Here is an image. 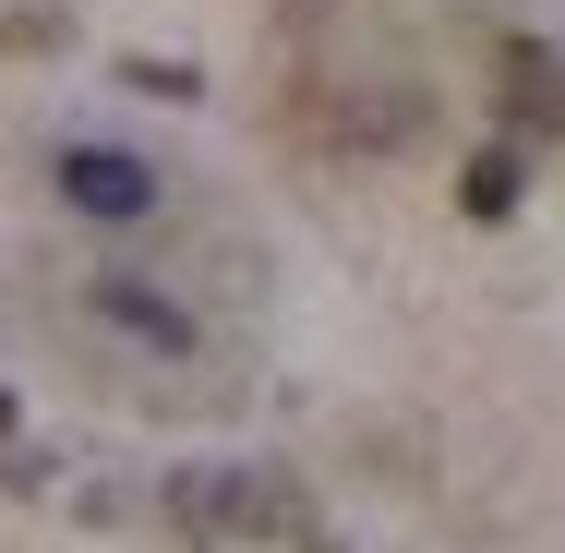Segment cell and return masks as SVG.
Here are the masks:
<instances>
[{
	"mask_svg": "<svg viewBox=\"0 0 565 553\" xmlns=\"http://www.w3.org/2000/svg\"><path fill=\"white\" fill-rule=\"evenodd\" d=\"M61 205L73 217H97V228H132V217H157V169L145 157H120V145H61Z\"/></svg>",
	"mask_w": 565,
	"mask_h": 553,
	"instance_id": "cell-1",
	"label": "cell"
},
{
	"mask_svg": "<svg viewBox=\"0 0 565 553\" xmlns=\"http://www.w3.org/2000/svg\"><path fill=\"white\" fill-rule=\"evenodd\" d=\"M169 506H181V530H205V542L289 518V493H277L265 469H181V481H169Z\"/></svg>",
	"mask_w": 565,
	"mask_h": 553,
	"instance_id": "cell-2",
	"label": "cell"
},
{
	"mask_svg": "<svg viewBox=\"0 0 565 553\" xmlns=\"http://www.w3.org/2000/svg\"><path fill=\"white\" fill-rule=\"evenodd\" d=\"M97 326L132 337V349H193V313L169 289H145V277H97Z\"/></svg>",
	"mask_w": 565,
	"mask_h": 553,
	"instance_id": "cell-3",
	"label": "cell"
},
{
	"mask_svg": "<svg viewBox=\"0 0 565 553\" xmlns=\"http://www.w3.org/2000/svg\"><path fill=\"white\" fill-rule=\"evenodd\" d=\"M505 97H518V120H554V132H565V61L518 36V49H505Z\"/></svg>",
	"mask_w": 565,
	"mask_h": 553,
	"instance_id": "cell-4",
	"label": "cell"
},
{
	"mask_svg": "<svg viewBox=\"0 0 565 553\" xmlns=\"http://www.w3.org/2000/svg\"><path fill=\"white\" fill-rule=\"evenodd\" d=\"M457 205H469L481 228H493V217H518V157H505V145H481V157L457 169Z\"/></svg>",
	"mask_w": 565,
	"mask_h": 553,
	"instance_id": "cell-5",
	"label": "cell"
},
{
	"mask_svg": "<svg viewBox=\"0 0 565 553\" xmlns=\"http://www.w3.org/2000/svg\"><path fill=\"white\" fill-rule=\"evenodd\" d=\"M0 434H12V385H0Z\"/></svg>",
	"mask_w": 565,
	"mask_h": 553,
	"instance_id": "cell-6",
	"label": "cell"
}]
</instances>
